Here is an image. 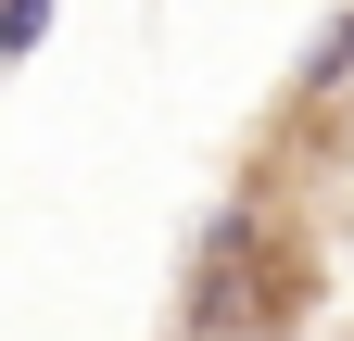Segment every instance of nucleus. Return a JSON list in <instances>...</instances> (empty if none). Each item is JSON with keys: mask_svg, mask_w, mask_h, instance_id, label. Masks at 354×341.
<instances>
[{"mask_svg": "<svg viewBox=\"0 0 354 341\" xmlns=\"http://www.w3.org/2000/svg\"><path fill=\"white\" fill-rule=\"evenodd\" d=\"M38 26H51V0H0V51H38Z\"/></svg>", "mask_w": 354, "mask_h": 341, "instance_id": "nucleus-1", "label": "nucleus"}]
</instances>
